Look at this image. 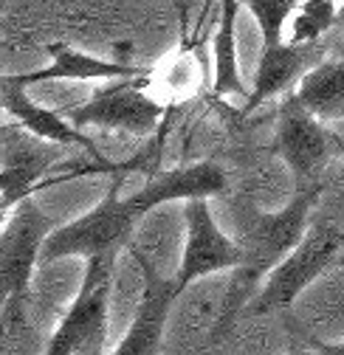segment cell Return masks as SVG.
<instances>
[{
	"instance_id": "18",
	"label": "cell",
	"mask_w": 344,
	"mask_h": 355,
	"mask_svg": "<svg viewBox=\"0 0 344 355\" xmlns=\"http://www.w3.org/2000/svg\"><path fill=\"white\" fill-rule=\"evenodd\" d=\"M243 6L260 26L263 46H280L285 42V26L296 12L299 0H243Z\"/></svg>"
},
{
	"instance_id": "6",
	"label": "cell",
	"mask_w": 344,
	"mask_h": 355,
	"mask_svg": "<svg viewBox=\"0 0 344 355\" xmlns=\"http://www.w3.org/2000/svg\"><path fill=\"white\" fill-rule=\"evenodd\" d=\"M147 79H116L113 85L94 91V96L85 105L71 110L65 107V116L76 130L102 127L130 132V136H144V132L155 130L161 119V105L144 94Z\"/></svg>"
},
{
	"instance_id": "9",
	"label": "cell",
	"mask_w": 344,
	"mask_h": 355,
	"mask_svg": "<svg viewBox=\"0 0 344 355\" xmlns=\"http://www.w3.org/2000/svg\"><path fill=\"white\" fill-rule=\"evenodd\" d=\"M336 144L338 139L330 136L327 127L316 116H311L291 94L280 113L277 150L282 153V158L288 161L299 181H308L313 172H319L333 155Z\"/></svg>"
},
{
	"instance_id": "7",
	"label": "cell",
	"mask_w": 344,
	"mask_h": 355,
	"mask_svg": "<svg viewBox=\"0 0 344 355\" xmlns=\"http://www.w3.org/2000/svg\"><path fill=\"white\" fill-rule=\"evenodd\" d=\"M51 220L40 211V206L26 198L15 217L6 220L3 240H0V285L3 302L26 299L31 274L42 259V245L51 234Z\"/></svg>"
},
{
	"instance_id": "20",
	"label": "cell",
	"mask_w": 344,
	"mask_h": 355,
	"mask_svg": "<svg viewBox=\"0 0 344 355\" xmlns=\"http://www.w3.org/2000/svg\"><path fill=\"white\" fill-rule=\"evenodd\" d=\"M172 6H175V12L181 15V28H184V34H189V3L187 0H169Z\"/></svg>"
},
{
	"instance_id": "4",
	"label": "cell",
	"mask_w": 344,
	"mask_h": 355,
	"mask_svg": "<svg viewBox=\"0 0 344 355\" xmlns=\"http://www.w3.org/2000/svg\"><path fill=\"white\" fill-rule=\"evenodd\" d=\"M116 254L88 259L85 279L76 299L54 327L46 344V355H96L108 333V302Z\"/></svg>"
},
{
	"instance_id": "16",
	"label": "cell",
	"mask_w": 344,
	"mask_h": 355,
	"mask_svg": "<svg viewBox=\"0 0 344 355\" xmlns=\"http://www.w3.org/2000/svg\"><path fill=\"white\" fill-rule=\"evenodd\" d=\"M296 102L319 121L344 119V62L325 60L296 87Z\"/></svg>"
},
{
	"instance_id": "5",
	"label": "cell",
	"mask_w": 344,
	"mask_h": 355,
	"mask_svg": "<svg viewBox=\"0 0 344 355\" xmlns=\"http://www.w3.org/2000/svg\"><path fill=\"white\" fill-rule=\"evenodd\" d=\"M184 223H187V243L181 268L175 274V282L181 291H187L192 282L221 274V271H237L243 265V248L234 237H229L221 223L214 220L209 198L187 200L184 203Z\"/></svg>"
},
{
	"instance_id": "15",
	"label": "cell",
	"mask_w": 344,
	"mask_h": 355,
	"mask_svg": "<svg viewBox=\"0 0 344 355\" xmlns=\"http://www.w3.org/2000/svg\"><path fill=\"white\" fill-rule=\"evenodd\" d=\"M243 0H221L218 28L212 37V54H214V96H248L246 85L237 68V12ZM209 15V0L203 3V17Z\"/></svg>"
},
{
	"instance_id": "1",
	"label": "cell",
	"mask_w": 344,
	"mask_h": 355,
	"mask_svg": "<svg viewBox=\"0 0 344 355\" xmlns=\"http://www.w3.org/2000/svg\"><path fill=\"white\" fill-rule=\"evenodd\" d=\"M127 169H133V164L121 166L113 175V184L105 192V198L99 200L96 209H91L88 214H82L65 226H57L46 245H42V265L62 259V257H85L94 259L102 254H116L124 243H130V234L136 229V223L147 214V209L141 206L139 195L133 192L130 198H121V187L127 181Z\"/></svg>"
},
{
	"instance_id": "12",
	"label": "cell",
	"mask_w": 344,
	"mask_h": 355,
	"mask_svg": "<svg viewBox=\"0 0 344 355\" xmlns=\"http://www.w3.org/2000/svg\"><path fill=\"white\" fill-rule=\"evenodd\" d=\"M51 62L31 73H15L9 76L17 85H40V82H116V79H147L150 71L139 65H124V62H110L94 54H85L68 42H49L46 46Z\"/></svg>"
},
{
	"instance_id": "2",
	"label": "cell",
	"mask_w": 344,
	"mask_h": 355,
	"mask_svg": "<svg viewBox=\"0 0 344 355\" xmlns=\"http://www.w3.org/2000/svg\"><path fill=\"white\" fill-rule=\"evenodd\" d=\"M344 259V220L327 217L311 223V232L277 268L263 279L260 291L251 299L248 313L271 316L285 310L299 299L316 277H322L330 265H341Z\"/></svg>"
},
{
	"instance_id": "13",
	"label": "cell",
	"mask_w": 344,
	"mask_h": 355,
	"mask_svg": "<svg viewBox=\"0 0 344 355\" xmlns=\"http://www.w3.org/2000/svg\"><path fill=\"white\" fill-rule=\"evenodd\" d=\"M0 96H3L6 113L15 121H20V127H26L34 139H42L49 144H60V147H82L88 155H102L91 136H85L82 130H76L62 113H57L51 107H42L34 99H28L26 87L12 82L9 76H3V82H0Z\"/></svg>"
},
{
	"instance_id": "3",
	"label": "cell",
	"mask_w": 344,
	"mask_h": 355,
	"mask_svg": "<svg viewBox=\"0 0 344 355\" xmlns=\"http://www.w3.org/2000/svg\"><path fill=\"white\" fill-rule=\"evenodd\" d=\"M319 187H299L291 203H285L274 214H254L248 220V226L243 237L237 240L243 248V265L240 268L257 282L263 285V279L277 268V265L305 240L311 232V211L319 203Z\"/></svg>"
},
{
	"instance_id": "17",
	"label": "cell",
	"mask_w": 344,
	"mask_h": 355,
	"mask_svg": "<svg viewBox=\"0 0 344 355\" xmlns=\"http://www.w3.org/2000/svg\"><path fill=\"white\" fill-rule=\"evenodd\" d=\"M336 23V3L333 0H299V6L291 17L288 42L293 46H308L319 42L325 31H330Z\"/></svg>"
},
{
	"instance_id": "10",
	"label": "cell",
	"mask_w": 344,
	"mask_h": 355,
	"mask_svg": "<svg viewBox=\"0 0 344 355\" xmlns=\"http://www.w3.org/2000/svg\"><path fill=\"white\" fill-rule=\"evenodd\" d=\"M327 46L319 42H308V46H293V42H280V46H263L260 62H257V73L251 82V91L246 96L243 113H254L263 107L268 99L280 96L293 82H302L316 65L325 62Z\"/></svg>"
},
{
	"instance_id": "22",
	"label": "cell",
	"mask_w": 344,
	"mask_h": 355,
	"mask_svg": "<svg viewBox=\"0 0 344 355\" xmlns=\"http://www.w3.org/2000/svg\"><path fill=\"white\" fill-rule=\"evenodd\" d=\"M333 3H336V6H338V3H344V0H333Z\"/></svg>"
},
{
	"instance_id": "21",
	"label": "cell",
	"mask_w": 344,
	"mask_h": 355,
	"mask_svg": "<svg viewBox=\"0 0 344 355\" xmlns=\"http://www.w3.org/2000/svg\"><path fill=\"white\" fill-rule=\"evenodd\" d=\"M316 349H319V355H344V344H322V341H316Z\"/></svg>"
},
{
	"instance_id": "19",
	"label": "cell",
	"mask_w": 344,
	"mask_h": 355,
	"mask_svg": "<svg viewBox=\"0 0 344 355\" xmlns=\"http://www.w3.org/2000/svg\"><path fill=\"white\" fill-rule=\"evenodd\" d=\"M285 355H319V349H316V341L305 338L302 333H291V341H288V352Z\"/></svg>"
},
{
	"instance_id": "8",
	"label": "cell",
	"mask_w": 344,
	"mask_h": 355,
	"mask_svg": "<svg viewBox=\"0 0 344 355\" xmlns=\"http://www.w3.org/2000/svg\"><path fill=\"white\" fill-rule=\"evenodd\" d=\"M133 259L144 274V299L136 310L133 324L127 327L124 338L110 355H164V336H166V322H169V304L175 302L184 291L175 282V277L166 279L158 274L155 262L141 254L136 245H130Z\"/></svg>"
},
{
	"instance_id": "23",
	"label": "cell",
	"mask_w": 344,
	"mask_h": 355,
	"mask_svg": "<svg viewBox=\"0 0 344 355\" xmlns=\"http://www.w3.org/2000/svg\"><path fill=\"white\" fill-rule=\"evenodd\" d=\"M341 265H344V259H341Z\"/></svg>"
},
{
	"instance_id": "14",
	"label": "cell",
	"mask_w": 344,
	"mask_h": 355,
	"mask_svg": "<svg viewBox=\"0 0 344 355\" xmlns=\"http://www.w3.org/2000/svg\"><path fill=\"white\" fill-rule=\"evenodd\" d=\"M226 192V175L218 164L203 161L192 166H181L172 172H158L136 192L141 206L150 211L155 206L172 203V200H198V198H214Z\"/></svg>"
},
{
	"instance_id": "11",
	"label": "cell",
	"mask_w": 344,
	"mask_h": 355,
	"mask_svg": "<svg viewBox=\"0 0 344 355\" xmlns=\"http://www.w3.org/2000/svg\"><path fill=\"white\" fill-rule=\"evenodd\" d=\"M3 214H9L15 206H20L31 187L40 178H49L57 172V164L65 158L68 147L49 144L42 139H23L15 132V127H6L3 132Z\"/></svg>"
}]
</instances>
